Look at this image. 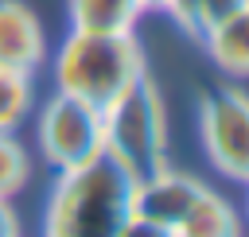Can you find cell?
I'll use <instances>...</instances> for the list:
<instances>
[{
	"instance_id": "1",
	"label": "cell",
	"mask_w": 249,
	"mask_h": 237,
	"mask_svg": "<svg viewBox=\"0 0 249 237\" xmlns=\"http://www.w3.org/2000/svg\"><path fill=\"white\" fill-rule=\"evenodd\" d=\"M132 218V175L101 148L93 159L54 171L43 237H121Z\"/></svg>"
},
{
	"instance_id": "2",
	"label": "cell",
	"mask_w": 249,
	"mask_h": 237,
	"mask_svg": "<svg viewBox=\"0 0 249 237\" xmlns=\"http://www.w3.org/2000/svg\"><path fill=\"white\" fill-rule=\"evenodd\" d=\"M144 47L132 31H70L54 54V85L93 109H109L140 74Z\"/></svg>"
},
{
	"instance_id": "3",
	"label": "cell",
	"mask_w": 249,
	"mask_h": 237,
	"mask_svg": "<svg viewBox=\"0 0 249 237\" xmlns=\"http://www.w3.org/2000/svg\"><path fill=\"white\" fill-rule=\"evenodd\" d=\"M101 148L132 175V183L167 167V117L160 85L148 70L109 109H101Z\"/></svg>"
},
{
	"instance_id": "4",
	"label": "cell",
	"mask_w": 249,
	"mask_h": 237,
	"mask_svg": "<svg viewBox=\"0 0 249 237\" xmlns=\"http://www.w3.org/2000/svg\"><path fill=\"white\" fill-rule=\"evenodd\" d=\"M198 132L210 163L233 179L249 183V93L237 85H214L198 97Z\"/></svg>"
},
{
	"instance_id": "5",
	"label": "cell",
	"mask_w": 249,
	"mask_h": 237,
	"mask_svg": "<svg viewBox=\"0 0 249 237\" xmlns=\"http://www.w3.org/2000/svg\"><path fill=\"white\" fill-rule=\"evenodd\" d=\"M39 152L54 171H70L101 152V109L54 93L39 113Z\"/></svg>"
},
{
	"instance_id": "6",
	"label": "cell",
	"mask_w": 249,
	"mask_h": 237,
	"mask_svg": "<svg viewBox=\"0 0 249 237\" xmlns=\"http://www.w3.org/2000/svg\"><path fill=\"white\" fill-rule=\"evenodd\" d=\"M206 190L202 179L195 175H179L171 167L156 171L152 179H140L132 183V218H144L152 225H163V229H175L187 210L198 202V194Z\"/></svg>"
},
{
	"instance_id": "7",
	"label": "cell",
	"mask_w": 249,
	"mask_h": 237,
	"mask_svg": "<svg viewBox=\"0 0 249 237\" xmlns=\"http://www.w3.org/2000/svg\"><path fill=\"white\" fill-rule=\"evenodd\" d=\"M47 54L39 16L23 0H0V66L35 78L39 62Z\"/></svg>"
},
{
	"instance_id": "8",
	"label": "cell",
	"mask_w": 249,
	"mask_h": 237,
	"mask_svg": "<svg viewBox=\"0 0 249 237\" xmlns=\"http://www.w3.org/2000/svg\"><path fill=\"white\" fill-rule=\"evenodd\" d=\"M198 43L206 47V54L214 58L218 70H226L233 78H249V4H241L237 12L218 19L210 31H202Z\"/></svg>"
},
{
	"instance_id": "9",
	"label": "cell",
	"mask_w": 249,
	"mask_h": 237,
	"mask_svg": "<svg viewBox=\"0 0 249 237\" xmlns=\"http://www.w3.org/2000/svg\"><path fill=\"white\" fill-rule=\"evenodd\" d=\"M171 233L175 237H241V218L222 194H214L206 186L198 194V202L187 210V218Z\"/></svg>"
},
{
	"instance_id": "10",
	"label": "cell",
	"mask_w": 249,
	"mask_h": 237,
	"mask_svg": "<svg viewBox=\"0 0 249 237\" xmlns=\"http://www.w3.org/2000/svg\"><path fill=\"white\" fill-rule=\"evenodd\" d=\"M136 16H140L136 0H66L70 31H101V35L132 31Z\"/></svg>"
},
{
	"instance_id": "11",
	"label": "cell",
	"mask_w": 249,
	"mask_h": 237,
	"mask_svg": "<svg viewBox=\"0 0 249 237\" xmlns=\"http://www.w3.org/2000/svg\"><path fill=\"white\" fill-rule=\"evenodd\" d=\"M31 78L0 66V132H16L23 124V117L31 113Z\"/></svg>"
},
{
	"instance_id": "12",
	"label": "cell",
	"mask_w": 249,
	"mask_h": 237,
	"mask_svg": "<svg viewBox=\"0 0 249 237\" xmlns=\"http://www.w3.org/2000/svg\"><path fill=\"white\" fill-rule=\"evenodd\" d=\"M27 175H31L27 148L12 132H0V198H12L16 190H23Z\"/></svg>"
},
{
	"instance_id": "13",
	"label": "cell",
	"mask_w": 249,
	"mask_h": 237,
	"mask_svg": "<svg viewBox=\"0 0 249 237\" xmlns=\"http://www.w3.org/2000/svg\"><path fill=\"white\" fill-rule=\"evenodd\" d=\"M241 4H249V0H195V19H198V39H202V31H210L218 19H226L230 12H237Z\"/></svg>"
},
{
	"instance_id": "14",
	"label": "cell",
	"mask_w": 249,
	"mask_h": 237,
	"mask_svg": "<svg viewBox=\"0 0 249 237\" xmlns=\"http://www.w3.org/2000/svg\"><path fill=\"white\" fill-rule=\"evenodd\" d=\"M121 237H175V233L163 229V225H152V221H144V218H128L124 229H121Z\"/></svg>"
},
{
	"instance_id": "15",
	"label": "cell",
	"mask_w": 249,
	"mask_h": 237,
	"mask_svg": "<svg viewBox=\"0 0 249 237\" xmlns=\"http://www.w3.org/2000/svg\"><path fill=\"white\" fill-rule=\"evenodd\" d=\"M0 237H19V221H16V210L8 206V198H0Z\"/></svg>"
},
{
	"instance_id": "16",
	"label": "cell",
	"mask_w": 249,
	"mask_h": 237,
	"mask_svg": "<svg viewBox=\"0 0 249 237\" xmlns=\"http://www.w3.org/2000/svg\"><path fill=\"white\" fill-rule=\"evenodd\" d=\"M136 4H140V12H148V8H160L163 12V0H136Z\"/></svg>"
},
{
	"instance_id": "17",
	"label": "cell",
	"mask_w": 249,
	"mask_h": 237,
	"mask_svg": "<svg viewBox=\"0 0 249 237\" xmlns=\"http://www.w3.org/2000/svg\"><path fill=\"white\" fill-rule=\"evenodd\" d=\"M245 186H249V183H245Z\"/></svg>"
}]
</instances>
